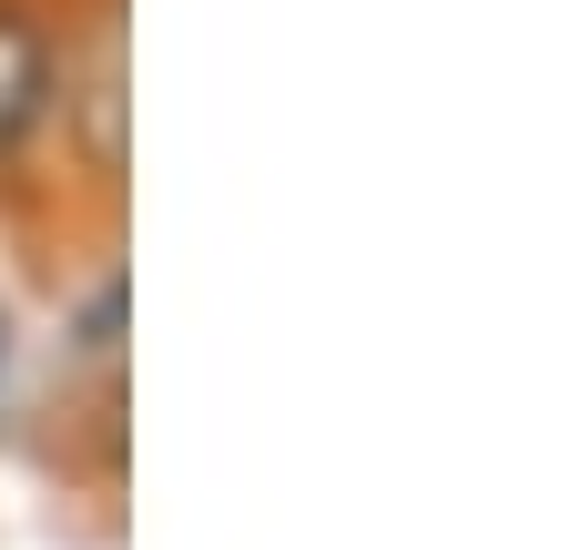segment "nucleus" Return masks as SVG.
Wrapping results in <instances>:
<instances>
[{
  "label": "nucleus",
  "mask_w": 570,
  "mask_h": 550,
  "mask_svg": "<svg viewBox=\"0 0 570 550\" xmlns=\"http://www.w3.org/2000/svg\"><path fill=\"white\" fill-rule=\"evenodd\" d=\"M51 112V41L0 11V154H21Z\"/></svg>",
  "instance_id": "f257e3e1"
},
{
  "label": "nucleus",
  "mask_w": 570,
  "mask_h": 550,
  "mask_svg": "<svg viewBox=\"0 0 570 550\" xmlns=\"http://www.w3.org/2000/svg\"><path fill=\"white\" fill-rule=\"evenodd\" d=\"M112 347H122V286H102L82 306V357H112Z\"/></svg>",
  "instance_id": "f03ea898"
},
{
  "label": "nucleus",
  "mask_w": 570,
  "mask_h": 550,
  "mask_svg": "<svg viewBox=\"0 0 570 550\" xmlns=\"http://www.w3.org/2000/svg\"><path fill=\"white\" fill-rule=\"evenodd\" d=\"M0 377H11V316H0Z\"/></svg>",
  "instance_id": "7ed1b4c3"
}]
</instances>
